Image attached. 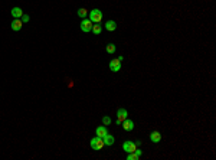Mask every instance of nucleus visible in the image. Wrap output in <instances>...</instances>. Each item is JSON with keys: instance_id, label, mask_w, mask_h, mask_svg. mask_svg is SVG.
Here are the masks:
<instances>
[{"instance_id": "nucleus-7", "label": "nucleus", "mask_w": 216, "mask_h": 160, "mask_svg": "<svg viewBox=\"0 0 216 160\" xmlns=\"http://www.w3.org/2000/svg\"><path fill=\"white\" fill-rule=\"evenodd\" d=\"M122 124V128L125 130V131H131L133 128H134V121L128 120V118H125V120L121 123Z\"/></svg>"}, {"instance_id": "nucleus-4", "label": "nucleus", "mask_w": 216, "mask_h": 160, "mask_svg": "<svg viewBox=\"0 0 216 160\" xmlns=\"http://www.w3.org/2000/svg\"><path fill=\"white\" fill-rule=\"evenodd\" d=\"M122 149H124L125 153H133V151H135V149H137V143H133V141H124V143H122Z\"/></svg>"}, {"instance_id": "nucleus-15", "label": "nucleus", "mask_w": 216, "mask_h": 160, "mask_svg": "<svg viewBox=\"0 0 216 160\" xmlns=\"http://www.w3.org/2000/svg\"><path fill=\"white\" fill-rule=\"evenodd\" d=\"M127 154H128V156H127V160H137L138 157H140L135 151H133V153H127Z\"/></svg>"}, {"instance_id": "nucleus-19", "label": "nucleus", "mask_w": 216, "mask_h": 160, "mask_svg": "<svg viewBox=\"0 0 216 160\" xmlns=\"http://www.w3.org/2000/svg\"><path fill=\"white\" fill-rule=\"evenodd\" d=\"M22 22H23V23L29 22V16H27V14H23V16H22Z\"/></svg>"}, {"instance_id": "nucleus-1", "label": "nucleus", "mask_w": 216, "mask_h": 160, "mask_svg": "<svg viewBox=\"0 0 216 160\" xmlns=\"http://www.w3.org/2000/svg\"><path fill=\"white\" fill-rule=\"evenodd\" d=\"M89 20H91L92 23H99V22L102 20V12H101L99 9H92V10L89 12Z\"/></svg>"}, {"instance_id": "nucleus-13", "label": "nucleus", "mask_w": 216, "mask_h": 160, "mask_svg": "<svg viewBox=\"0 0 216 160\" xmlns=\"http://www.w3.org/2000/svg\"><path fill=\"white\" fill-rule=\"evenodd\" d=\"M105 29L109 30V32H114V30L117 29V23H115L114 20H108L107 23H105Z\"/></svg>"}, {"instance_id": "nucleus-6", "label": "nucleus", "mask_w": 216, "mask_h": 160, "mask_svg": "<svg viewBox=\"0 0 216 160\" xmlns=\"http://www.w3.org/2000/svg\"><path fill=\"white\" fill-rule=\"evenodd\" d=\"M109 69L112 71V72H118L120 69H121V61L117 58V59H112L111 62H109Z\"/></svg>"}, {"instance_id": "nucleus-12", "label": "nucleus", "mask_w": 216, "mask_h": 160, "mask_svg": "<svg viewBox=\"0 0 216 160\" xmlns=\"http://www.w3.org/2000/svg\"><path fill=\"white\" fill-rule=\"evenodd\" d=\"M102 140H104V144H105V146H112V144H114V137H112L111 134H105V136L102 137Z\"/></svg>"}, {"instance_id": "nucleus-3", "label": "nucleus", "mask_w": 216, "mask_h": 160, "mask_svg": "<svg viewBox=\"0 0 216 160\" xmlns=\"http://www.w3.org/2000/svg\"><path fill=\"white\" fill-rule=\"evenodd\" d=\"M127 116H128L127 110H125V108H120V110L117 111V120H115V124H121L122 121L127 118Z\"/></svg>"}, {"instance_id": "nucleus-10", "label": "nucleus", "mask_w": 216, "mask_h": 160, "mask_svg": "<svg viewBox=\"0 0 216 160\" xmlns=\"http://www.w3.org/2000/svg\"><path fill=\"white\" fill-rule=\"evenodd\" d=\"M12 16H13L14 19H20L23 16V10L20 7H13L12 9Z\"/></svg>"}, {"instance_id": "nucleus-11", "label": "nucleus", "mask_w": 216, "mask_h": 160, "mask_svg": "<svg viewBox=\"0 0 216 160\" xmlns=\"http://www.w3.org/2000/svg\"><path fill=\"white\" fill-rule=\"evenodd\" d=\"M95 134L98 136V137H104L105 134H108V131H107V127H104V126H101V127H97V130H95Z\"/></svg>"}, {"instance_id": "nucleus-14", "label": "nucleus", "mask_w": 216, "mask_h": 160, "mask_svg": "<svg viewBox=\"0 0 216 160\" xmlns=\"http://www.w3.org/2000/svg\"><path fill=\"white\" fill-rule=\"evenodd\" d=\"M92 32H94L95 35H99V33L102 32V27H101V25H99V23H95V25H92Z\"/></svg>"}, {"instance_id": "nucleus-17", "label": "nucleus", "mask_w": 216, "mask_h": 160, "mask_svg": "<svg viewBox=\"0 0 216 160\" xmlns=\"http://www.w3.org/2000/svg\"><path fill=\"white\" fill-rule=\"evenodd\" d=\"M87 13H88V10H87V9H84V7H81V9L78 10V16H79V17H85Z\"/></svg>"}, {"instance_id": "nucleus-8", "label": "nucleus", "mask_w": 216, "mask_h": 160, "mask_svg": "<svg viewBox=\"0 0 216 160\" xmlns=\"http://www.w3.org/2000/svg\"><path fill=\"white\" fill-rule=\"evenodd\" d=\"M22 26H23V22L20 19H14L12 22V30H14V32H19L22 29Z\"/></svg>"}, {"instance_id": "nucleus-18", "label": "nucleus", "mask_w": 216, "mask_h": 160, "mask_svg": "<svg viewBox=\"0 0 216 160\" xmlns=\"http://www.w3.org/2000/svg\"><path fill=\"white\" fill-rule=\"evenodd\" d=\"M102 123H104V126H109V124H111V118H109L108 116H104V117H102Z\"/></svg>"}, {"instance_id": "nucleus-2", "label": "nucleus", "mask_w": 216, "mask_h": 160, "mask_svg": "<svg viewBox=\"0 0 216 160\" xmlns=\"http://www.w3.org/2000/svg\"><path fill=\"white\" fill-rule=\"evenodd\" d=\"M89 144H91V147H92V150H101L102 147L105 146L104 144V140L101 138V137H94V138H91V141H89Z\"/></svg>"}, {"instance_id": "nucleus-9", "label": "nucleus", "mask_w": 216, "mask_h": 160, "mask_svg": "<svg viewBox=\"0 0 216 160\" xmlns=\"http://www.w3.org/2000/svg\"><path fill=\"white\" fill-rule=\"evenodd\" d=\"M150 140L153 143H159V141H162V134L159 133V131H153V133L150 134Z\"/></svg>"}, {"instance_id": "nucleus-16", "label": "nucleus", "mask_w": 216, "mask_h": 160, "mask_svg": "<svg viewBox=\"0 0 216 160\" xmlns=\"http://www.w3.org/2000/svg\"><path fill=\"white\" fill-rule=\"evenodd\" d=\"M115 49H117V48H115V45H114V43H108V45H107V52L108 53H114V52H115Z\"/></svg>"}, {"instance_id": "nucleus-5", "label": "nucleus", "mask_w": 216, "mask_h": 160, "mask_svg": "<svg viewBox=\"0 0 216 160\" xmlns=\"http://www.w3.org/2000/svg\"><path fill=\"white\" fill-rule=\"evenodd\" d=\"M81 30L85 32V33L91 32V30H92V22H91L89 19H84L81 22Z\"/></svg>"}]
</instances>
